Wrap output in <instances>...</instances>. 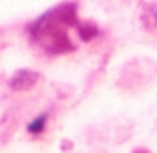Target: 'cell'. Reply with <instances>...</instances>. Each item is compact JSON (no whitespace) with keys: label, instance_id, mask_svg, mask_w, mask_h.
<instances>
[{"label":"cell","instance_id":"obj_1","mask_svg":"<svg viewBox=\"0 0 157 153\" xmlns=\"http://www.w3.org/2000/svg\"><path fill=\"white\" fill-rule=\"evenodd\" d=\"M36 75L30 73V71H20V73L14 75V79L10 81V87L16 89V91H24V89H30L34 83H36Z\"/></svg>","mask_w":157,"mask_h":153},{"label":"cell","instance_id":"obj_2","mask_svg":"<svg viewBox=\"0 0 157 153\" xmlns=\"http://www.w3.org/2000/svg\"><path fill=\"white\" fill-rule=\"evenodd\" d=\"M44 123H46V115H40V117H36V119H33V121H30V125H28V133H30V135L42 133Z\"/></svg>","mask_w":157,"mask_h":153},{"label":"cell","instance_id":"obj_3","mask_svg":"<svg viewBox=\"0 0 157 153\" xmlns=\"http://www.w3.org/2000/svg\"><path fill=\"white\" fill-rule=\"evenodd\" d=\"M145 24L151 30H157V4H153L151 8L145 12Z\"/></svg>","mask_w":157,"mask_h":153}]
</instances>
